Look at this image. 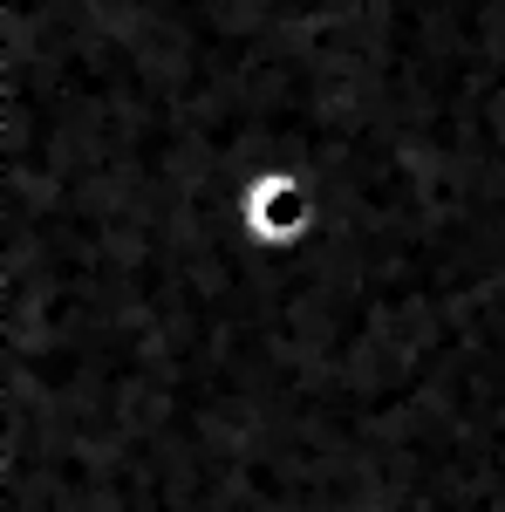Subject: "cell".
Returning a JSON list of instances; mask_svg holds the SVG:
<instances>
[{
  "label": "cell",
  "mask_w": 505,
  "mask_h": 512,
  "mask_svg": "<svg viewBox=\"0 0 505 512\" xmlns=\"http://www.w3.org/2000/svg\"><path fill=\"white\" fill-rule=\"evenodd\" d=\"M233 219H239V239L260 246V253H294V246H308L314 226H321L314 178L301 164H253L233 185Z\"/></svg>",
  "instance_id": "1"
}]
</instances>
